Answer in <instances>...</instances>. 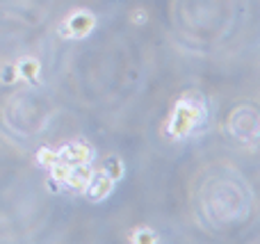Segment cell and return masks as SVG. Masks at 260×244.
<instances>
[{"label": "cell", "mask_w": 260, "mask_h": 244, "mask_svg": "<svg viewBox=\"0 0 260 244\" xmlns=\"http://www.w3.org/2000/svg\"><path fill=\"white\" fill-rule=\"evenodd\" d=\"M208 110L203 98L197 94V91H189V94H183L178 100H176L174 110H171L169 119H167V137L174 142L187 140L197 132L199 126L206 123Z\"/></svg>", "instance_id": "6da1fadb"}, {"label": "cell", "mask_w": 260, "mask_h": 244, "mask_svg": "<svg viewBox=\"0 0 260 244\" xmlns=\"http://www.w3.org/2000/svg\"><path fill=\"white\" fill-rule=\"evenodd\" d=\"M99 25V18L89 9H73L64 23L59 25V37L62 39H87Z\"/></svg>", "instance_id": "7a4b0ae2"}, {"label": "cell", "mask_w": 260, "mask_h": 244, "mask_svg": "<svg viewBox=\"0 0 260 244\" xmlns=\"http://www.w3.org/2000/svg\"><path fill=\"white\" fill-rule=\"evenodd\" d=\"M37 164L44 169H53L55 164H59L62 160H59V151L53 149V146H41L39 151H37Z\"/></svg>", "instance_id": "9c48e42d"}, {"label": "cell", "mask_w": 260, "mask_h": 244, "mask_svg": "<svg viewBox=\"0 0 260 244\" xmlns=\"http://www.w3.org/2000/svg\"><path fill=\"white\" fill-rule=\"evenodd\" d=\"M101 171L108 173V176L112 178L114 183H119L123 178V173H126V164H123V160L119 158V155H108V158L103 160V167H101Z\"/></svg>", "instance_id": "52a82bcc"}, {"label": "cell", "mask_w": 260, "mask_h": 244, "mask_svg": "<svg viewBox=\"0 0 260 244\" xmlns=\"http://www.w3.org/2000/svg\"><path fill=\"white\" fill-rule=\"evenodd\" d=\"M91 176H94V167L91 164H76V167H69V173L64 178V187H69L76 194H85L87 185L91 183Z\"/></svg>", "instance_id": "5b68a950"}, {"label": "cell", "mask_w": 260, "mask_h": 244, "mask_svg": "<svg viewBox=\"0 0 260 244\" xmlns=\"http://www.w3.org/2000/svg\"><path fill=\"white\" fill-rule=\"evenodd\" d=\"M114 185H117V183H114L108 173H103L101 169H99V171L94 169L91 183L87 185V190H85V194H82V196H85V199H89L91 203H101V201H105L114 192Z\"/></svg>", "instance_id": "277c9868"}, {"label": "cell", "mask_w": 260, "mask_h": 244, "mask_svg": "<svg viewBox=\"0 0 260 244\" xmlns=\"http://www.w3.org/2000/svg\"><path fill=\"white\" fill-rule=\"evenodd\" d=\"M130 18H133L137 25H144V23H146V9H135V12L130 14Z\"/></svg>", "instance_id": "8fae6325"}, {"label": "cell", "mask_w": 260, "mask_h": 244, "mask_svg": "<svg viewBox=\"0 0 260 244\" xmlns=\"http://www.w3.org/2000/svg\"><path fill=\"white\" fill-rule=\"evenodd\" d=\"M14 66H16L18 80H23L30 87L41 85V62L37 57H21L18 62H14Z\"/></svg>", "instance_id": "8992f818"}, {"label": "cell", "mask_w": 260, "mask_h": 244, "mask_svg": "<svg viewBox=\"0 0 260 244\" xmlns=\"http://www.w3.org/2000/svg\"><path fill=\"white\" fill-rule=\"evenodd\" d=\"M128 242H133V244H157L160 242V235H157L151 226H137V228L130 231Z\"/></svg>", "instance_id": "ba28073f"}, {"label": "cell", "mask_w": 260, "mask_h": 244, "mask_svg": "<svg viewBox=\"0 0 260 244\" xmlns=\"http://www.w3.org/2000/svg\"><path fill=\"white\" fill-rule=\"evenodd\" d=\"M14 82H18L16 66H14V64L0 66V85H14Z\"/></svg>", "instance_id": "30bf717a"}, {"label": "cell", "mask_w": 260, "mask_h": 244, "mask_svg": "<svg viewBox=\"0 0 260 244\" xmlns=\"http://www.w3.org/2000/svg\"><path fill=\"white\" fill-rule=\"evenodd\" d=\"M59 160L64 164H91L94 162V149L85 142H67L64 146H59Z\"/></svg>", "instance_id": "3957f363"}]
</instances>
